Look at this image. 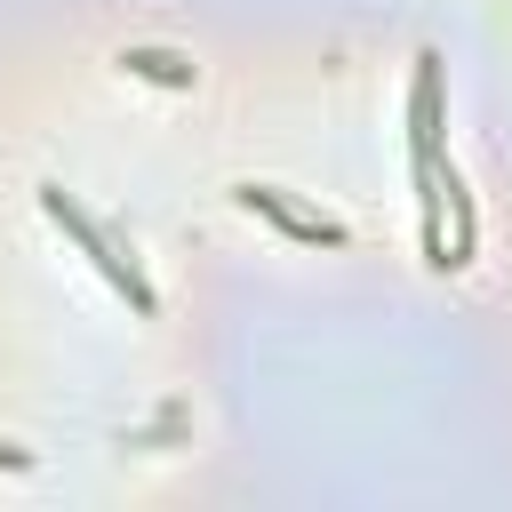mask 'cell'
<instances>
[{
    "label": "cell",
    "mask_w": 512,
    "mask_h": 512,
    "mask_svg": "<svg viewBox=\"0 0 512 512\" xmlns=\"http://www.w3.org/2000/svg\"><path fill=\"white\" fill-rule=\"evenodd\" d=\"M120 72L160 80V88H192V64H184V56H168V48H120Z\"/></svg>",
    "instance_id": "4"
},
{
    "label": "cell",
    "mask_w": 512,
    "mask_h": 512,
    "mask_svg": "<svg viewBox=\"0 0 512 512\" xmlns=\"http://www.w3.org/2000/svg\"><path fill=\"white\" fill-rule=\"evenodd\" d=\"M408 160H416V184H432L440 168V56L432 48L416 56V88H408Z\"/></svg>",
    "instance_id": "2"
},
{
    "label": "cell",
    "mask_w": 512,
    "mask_h": 512,
    "mask_svg": "<svg viewBox=\"0 0 512 512\" xmlns=\"http://www.w3.org/2000/svg\"><path fill=\"white\" fill-rule=\"evenodd\" d=\"M40 208H48V216H56V224L88 248V264H96V272L128 296V312H152V304H160V296H152V280H144V264H136V256H120V240H112V232H104V224H96V216L64 192V184H40Z\"/></svg>",
    "instance_id": "1"
},
{
    "label": "cell",
    "mask_w": 512,
    "mask_h": 512,
    "mask_svg": "<svg viewBox=\"0 0 512 512\" xmlns=\"http://www.w3.org/2000/svg\"><path fill=\"white\" fill-rule=\"evenodd\" d=\"M0 464H32V456H24V448H0Z\"/></svg>",
    "instance_id": "5"
},
{
    "label": "cell",
    "mask_w": 512,
    "mask_h": 512,
    "mask_svg": "<svg viewBox=\"0 0 512 512\" xmlns=\"http://www.w3.org/2000/svg\"><path fill=\"white\" fill-rule=\"evenodd\" d=\"M232 200H240V208H256V216H272L288 240H312V248H344V224H336V216H312V208H296L280 184H240Z\"/></svg>",
    "instance_id": "3"
}]
</instances>
